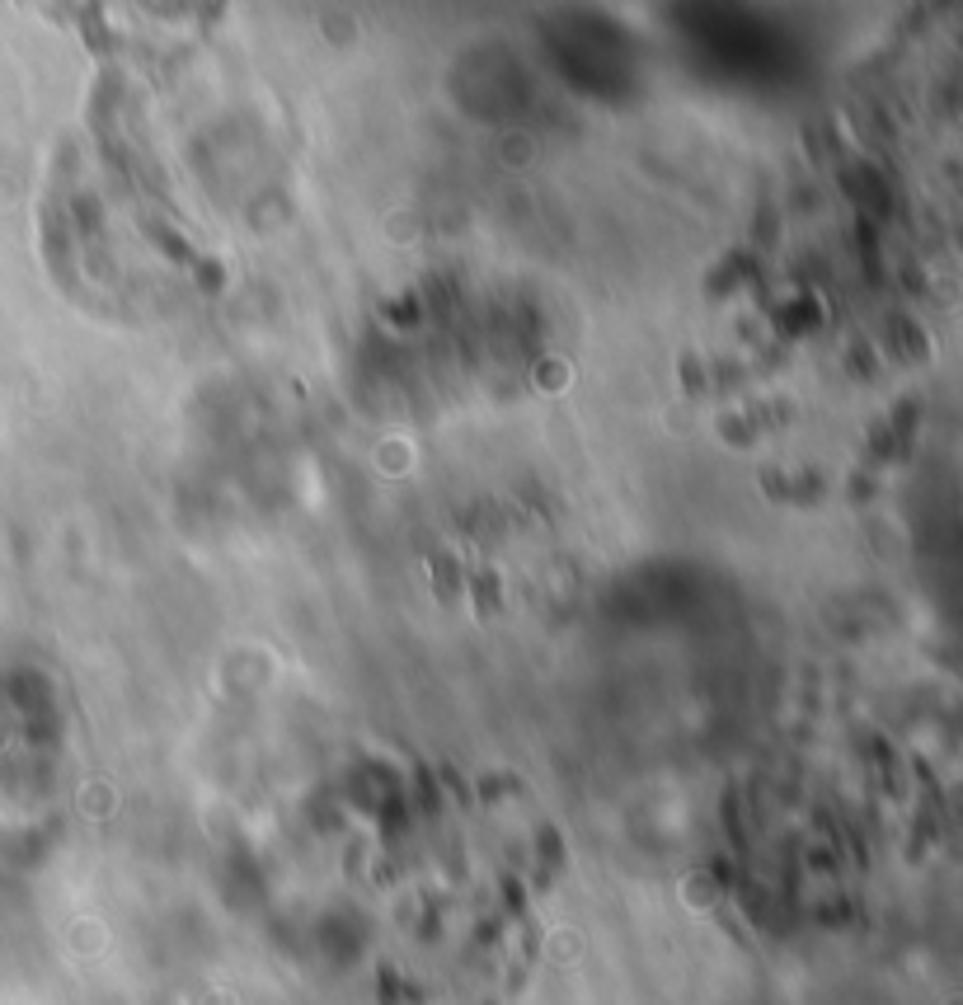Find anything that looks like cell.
Segmentation results:
<instances>
[{"label": "cell", "instance_id": "cell-1", "mask_svg": "<svg viewBox=\"0 0 963 1005\" xmlns=\"http://www.w3.org/2000/svg\"><path fill=\"white\" fill-rule=\"evenodd\" d=\"M428 573H433V588L442 592L447 602H456V597H461V588H466V578H461V569H456V559H451L447 550L428 555Z\"/></svg>", "mask_w": 963, "mask_h": 1005}, {"label": "cell", "instance_id": "cell-2", "mask_svg": "<svg viewBox=\"0 0 963 1005\" xmlns=\"http://www.w3.org/2000/svg\"><path fill=\"white\" fill-rule=\"evenodd\" d=\"M677 376H682V390H686V395H705V390H710L705 362H700L696 353H682V362H677Z\"/></svg>", "mask_w": 963, "mask_h": 1005}, {"label": "cell", "instance_id": "cell-3", "mask_svg": "<svg viewBox=\"0 0 963 1005\" xmlns=\"http://www.w3.org/2000/svg\"><path fill=\"white\" fill-rule=\"evenodd\" d=\"M470 592H475V606H480V616H494L498 611V578L489 569H480L470 578Z\"/></svg>", "mask_w": 963, "mask_h": 1005}, {"label": "cell", "instance_id": "cell-4", "mask_svg": "<svg viewBox=\"0 0 963 1005\" xmlns=\"http://www.w3.org/2000/svg\"><path fill=\"white\" fill-rule=\"evenodd\" d=\"M719 433L729 437L733 447H747V442H757V428H752V418H747V414H719Z\"/></svg>", "mask_w": 963, "mask_h": 1005}, {"label": "cell", "instance_id": "cell-5", "mask_svg": "<svg viewBox=\"0 0 963 1005\" xmlns=\"http://www.w3.org/2000/svg\"><path fill=\"white\" fill-rule=\"evenodd\" d=\"M818 494H823V480H818L813 470H808V475H799V484H794V498H799V503H808V498H818Z\"/></svg>", "mask_w": 963, "mask_h": 1005}, {"label": "cell", "instance_id": "cell-6", "mask_svg": "<svg viewBox=\"0 0 963 1005\" xmlns=\"http://www.w3.org/2000/svg\"><path fill=\"white\" fill-rule=\"evenodd\" d=\"M762 489H766L771 498H785V494H790V484H785V475H780V470H762Z\"/></svg>", "mask_w": 963, "mask_h": 1005}]
</instances>
